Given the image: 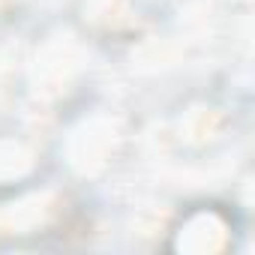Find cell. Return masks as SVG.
<instances>
[{"label": "cell", "instance_id": "cell-1", "mask_svg": "<svg viewBox=\"0 0 255 255\" xmlns=\"http://www.w3.org/2000/svg\"><path fill=\"white\" fill-rule=\"evenodd\" d=\"M30 150L21 141H0V180H18L27 165Z\"/></svg>", "mask_w": 255, "mask_h": 255}]
</instances>
